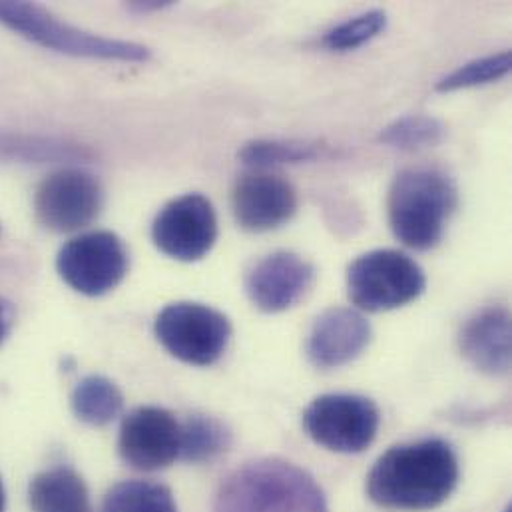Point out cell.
Returning a JSON list of instances; mask_svg holds the SVG:
<instances>
[{"label":"cell","instance_id":"obj_16","mask_svg":"<svg viewBox=\"0 0 512 512\" xmlns=\"http://www.w3.org/2000/svg\"><path fill=\"white\" fill-rule=\"evenodd\" d=\"M28 503L32 512H94L84 479L68 467L38 473L28 485Z\"/></svg>","mask_w":512,"mask_h":512},{"label":"cell","instance_id":"obj_20","mask_svg":"<svg viewBox=\"0 0 512 512\" xmlns=\"http://www.w3.org/2000/svg\"><path fill=\"white\" fill-rule=\"evenodd\" d=\"M102 512H178V505L162 483L122 481L106 493Z\"/></svg>","mask_w":512,"mask_h":512},{"label":"cell","instance_id":"obj_10","mask_svg":"<svg viewBox=\"0 0 512 512\" xmlns=\"http://www.w3.org/2000/svg\"><path fill=\"white\" fill-rule=\"evenodd\" d=\"M156 248L178 261L208 256L218 240V218L212 202L202 194H186L162 208L152 224Z\"/></svg>","mask_w":512,"mask_h":512},{"label":"cell","instance_id":"obj_3","mask_svg":"<svg viewBox=\"0 0 512 512\" xmlns=\"http://www.w3.org/2000/svg\"><path fill=\"white\" fill-rule=\"evenodd\" d=\"M214 512H329L317 481L285 459L250 461L222 483Z\"/></svg>","mask_w":512,"mask_h":512},{"label":"cell","instance_id":"obj_7","mask_svg":"<svg viewBox=\"0 0 512 512\" xmlns=\"http://www.w3.org/2000/svg\"><path fill=\"white\" fill-rule=\"evenodd\" d=\"M381 425L379 407L363 395L327 393L303 413L307 435L333 453L357 455L369 449Z\"/></svg>","mask_w":512,"mask_h":512},{"label":"cell","instance_id":"obj_11","mask_svg":"<svg viewBox=\"0 0 512 512\" xmlns=\"http://www.w3.org/2000/svg\"><path fill=\"white\" fill-rule=\"evenodd\" d=\"M118 451L136 471H160L180 459V423L162 407H138L120 427Z\"/></svg>","mask_w":512,"mask_h":512},{"label":"cell","instance_id":"obj_19","mask_svg":"<svg viewBox=\"0 0 512 512\" xmlns=\"http://www.w3.org/2000/svg\"><path fill=\"white\" fill-rule=\"evenodd\" d=\"M447 138V126L443 120L431 114H407L387 124L377 140L393 150L423 152L437 148Z\"/></svg>","mask_w":512,"mask_h":512},{"label":"cell","instance_id":"obj_6","mask_svg":"<svg viewBox=\"0 0 512 512\" xmlns=\"http://www.w3.org/2000/svg\"><path fill=\"white\" fill-rule=\"evenodd\" d=\"M154 331L170 355L196 367L220 361L232 339V323L222 311L192 301L164 307Z\"/></svg>","mask_w":512,"mask_h":512},{"label":"cell","instance_id":"obj_18","mask_svg":"<svg viewBox=\"0 0 512 512\" xmlns=\"http://www.w3.org/2000/svg\"><path fill=\"white\" fill-rule=\"evenodd\" d=\"M232 445L228 425L210 415H190L180 425V459L186 463H212Z\"/></svg>","mask_w":512,"mask_h":512},{"label":"cell","instance_id":"obj_15","mask_svg":"<svg viewBox=\"0 0 512 512\" xmlns=\"http://www.w3.org/2000/svg\"><path fill=\"white\" fill-rule=\"evenodd\" d=\"M459 351L471 367L505 377L511 371V311L489 305L473 313L459 333Z\"/></svg>","mask_w":512,"mask_h":512},{"label":"cell","instance_id":"obj_5","mask_svg":"<svg viewBox=\"0 0 512 512\" xmlns=\"http://www.w3.org/2000/svg\"><path fill=\"white\" fill-rule=\"evenodd\" d=\"M347 295L361 313H383L419 299L427 289L423 267L399 250H373L347 267Z\"/></svg>","mask_w":512,"mask_h":512},{"label":"cell","instance_id":"obj_21","mask_svg":"<svg viewBox=\"0 0 512 512\" xmlns=\"http://www.w3.org/2000/svg\"><path fill=\"white\" fill-rule=\"evenodd\" d=\"M323 146L303 140H252L240 150V160L250 170H269L283 164H305L319 160Z\"/></svg>","mask_w":512,"mask_h":512},{"label":"cell","instance_id":"obj_23","mask_svg":"<svg viewBox=\"0 0 512 512\" xmlns=\"http://www.w3.org/2000/svg\"><path fill=\"white\" fill-rule=\"evenodd\" d=\"M385 28L387 12L381 8H373L335 24L323 34L321 42L331 52H351L377 38Z\"/></svg>","mask_w":512,"mask_h":512},{"label":"cell","instance_id":"obj_2","mask_svg":"<svg viewBox=\"0 0 512 512\" xmlns=\"http://www.w3.org/2000/svg\"><path fill=\"white\" fill-rule=\"evenodd\" d=\"M459 206L455 180L439 168H407L389 188L387 212L395 238L417 252L439 246Z\"/></svg>","mask_w":512,"mask_h":512},{"label":"cell","instance_id":"obj_8","mask_svg":"<svg viewBox=\"0 0 512 512\" xmlns=\"http://www.w3.org/2000/svg\"><path fill=\"white\" fill-rule=\"evenodd\" d=\"M104 188L82 168H62L44 178L34 196L38 222L52 232L68 234L90 226L102 212Z\"/></svg>","mask_w":512,"mask_h":512},{"label":"cell","instance_id":"obj_14","mask_svg":"<svg viewBox=\"0 0 512 512\" xmlns=\"http://www.w3.org/2000/svg\"><path fill=\"white\" fill-rule=\"evenodd\" d=\"M373 327L355 307H329L313 323L305 353L315 369H339L355 361L371 343Z\"/></svg>","mask_w":512,"mask_h":512},{"label":"cell","instance_id":"obj_22","mask_svg":"<svg viewBox=\"0 0 512 512\" xmlns=\"http://www.w3.org/2000/svg\"><path fill=\"white\" fill-rule=\"evenodd\" d=\"M511 68V50L481 56V58L461 64L459 68H455L453 72L443 76L437 82L435 90L437 92H457V90H465V88L493 84V82H499L501 78H505L511 72Z\"/></svg>","mask_w":512,"mask_h":512},{"label":"cell","instance_id":"obj_4","mask_svg":"<svg viewBox=\"0 0 512 512\" xmlns=\"http://www.w3.org/2000/svg\"><path fill=\"white\" fill-rule=\"evenodd\" d=\"M0 22L24 38L62 54L122 62H144L150 58V50L144 44L76 28L36 4L0 2Z\"/></svg>","mask_w":512,"mask_h":512},{"label":"cell","instance_id":"obj_12","mask_svg":"<svg viewBox=\"0 0 512 512\" xmlns=\"http://www.w3.org/2000/svg\"><path fill=\"white\" fill-rule=\"evenodd\" d=\"M232 212L238 226L246 232H273L295 216L297 192L293 184L279 174L250 170L234 184Z\"/></svg>","mask_w":512,"mask_h":512},{"label":"cell","instance_id":"obj_27","mask_svg":"<svg viewBox=\"0 0 512 512\" xmlns=\"http://www.w3.org/2000/svg\"><path fill=\"white\" fill-rule=\"evenodd\" d=\"M505 512H511V509H507V511H505Z\"/></svg>","mask_w":512,"mask_h":512},{"label":"cell","instance_id":"obj_1","mask_svg":"<svg viewBox=\"0 0 512 512\" xmlns=\"http://www.w3.org/2000/svg\"><path fill=\"white\" fill-rule=\"evenodd\" d=\"M461 467L457 453L443 439L395 445L367 475L371 503L389 511H431L457 489Z\"/></svg>","mask_w":512,"mask_h":512},{"label":"cell","instance_id":"obj_9","mask_svg":"<svg viewBox=\"0 0 512 512\" xmlns=\"http://www.w3.org/2000/svg\"><path fill=\"white\" fill-rule=\"evenodd\" d=\"M56 269L74 291L100 297L116 289L128 273V252L112 232H88L72 238L58 254Z\"/></svg>","mask_w":512,"mask_h":512},{"label":"cell","instance_id":"obj_26","mask_svg":"<svg viewBox=\"0 0 512 512\" xmlns=\"http://www.w3.org/2000/svg\"><path fill=\"white\" fill-rule=\"evenodd\" d=\"M4 509H6V495H4V485L0 479V512H4Z\"/></svg>","mask_w":512,"mask_h":512},{"label":"cell","instance_id":"obj_13","mask_svg":"<svg viewBox=\"0 0 512 512\" xmlns=\"http://www.w3.org/2000/svg\"><path fill=\"white\" fill-rule=\"evenodd\" d=\"M315 265L305 257L279 250L257 259L246 273V293L263 313H283L295 307L315 283Z\"/></svg>","mask_w":512,"mask_h":512},{"label":"cell","instance_id":"obj_24","mask_svg":"<svg viewBox=\"0 0 512 512\" xmlns=\"http://www.w3.org/2000/svg\"><path fill=\"white\" fill-rule=\"evenodd\" d=\"M14 323V307L0 297V343L8 337Z\"/></svg>","mask_w":512,"mask_h":512},{"label":"cell","instance_id":"obj_25","mask_svg":"<svg viewBox=\"0 0 512 512\" xmlns=\"http://www.w3.org/2000/svg\"><path fill=\"white\" fill-rule=\"evenodd\" d=\"M170 2H132L130 10L134 12H152V10H162Z\"/></svg>","mask_w":512,"mask_h":512},{"label":"cell","instance_id":"obj_17","mask_svg":"<svg viewBox=\"0 0 512 512\" xmlns=\"http://www.w3.org/2000/svg\"><path fill=\"white\" fill-rule=\"evenodd\" d=\"M70 405L78 421L92 427H104L122 413L124 395L108 377L90 375L74 387Z\"/></svg>","mask_w":512,"mask_h":512}]
</instances>
